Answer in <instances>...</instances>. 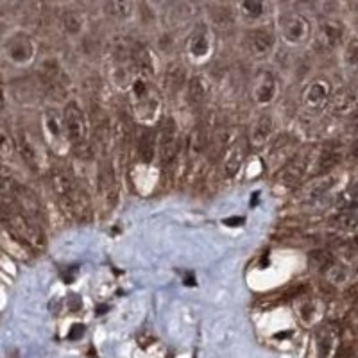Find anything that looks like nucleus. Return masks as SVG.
Wrapping results in <instances>:
<instances>
[{
    "label": "nucleus",
    "instance_id": "nucleus-1",
    "mask_svg": "<svg viewBox=\"0 0 358 358\" xmlns=\"http://www.w3.org/2000/svg\"><path fill=\"white\" fill-rule=\"evenodd\" d=\"M274 29H276L280 43L287 49H305L313 41L315 22L308 17V13L296 6H280L274 15Z\"/></svg>",
    "mask_w": 358,
    "mask_h": 358
},
{
    "label": "nucleus",
    "instance_id": "nucleus-2",
    "mask_svg": "<svg viewBox=\"0 0 358 358\" xmlns=\"http://www.w3.org/2000/svg\"><path fill=\"white\" fill-rule=\"evenodd\" d=\"M217 33L206 18H199L188 27L183 38V59L187 65L203 66L212 62L215 54Z\"/></svg>",
    "mask_w": 358,
    "mask_h": 358
},
{
    "label": "nucleus",
    "instance_id": "nucleus-3",
    "mask_svg": "<svg viewBox=\"0 0 358 358\" xmlns=\"http://www.w3.org/2000/svg\"><path fill=\"white\" fill-rule=\"evenodd\" d=\"M38 54H40L38 40L25 29H11L0 45V59L17 70L33 66L38 59Z\"/></svg>",
    "mask_w": 358,
    "mask_h": 358
},
{
    "label": "nucleus",
    "instance_id": "nucleus-4",
    "mask_svg": "<svg viewBox=\"0 0 358 358\" xmlns=\"http://www.w3.org/2000/svg\"><path fill=\"white\" fill-rule=\"evenodd\" d=\"M238 47L242 52L257 63L268 62L276 54L280 47V38H278L274 24L252 25V27H242L238 34Z\"/></svg>",
    "mask_w": 358,
    "mask_h": 358
},
{
    "label": "nucleus",
    "instance_id": "nucleus-5",
    "mask_svg": "<svg viewBox=\"0 0 358 358\" xmlns=\"http://www.w3.org/2000/svg\"><path fill=\"white\" fill-rule=\"evenodd\" d=\"M280 90L281 81L276 70L262 63V65L255 70L251 79L252 102H255L258 108H262V110H267L268 106H273L274 102L278 101Z\"/></svg>",
    "mask_w": 358,
    "mask_h": 358
},
{
    "label": "nucleus",
    "instance_id": "nucleus-6",
    "mask_svg": "<svg viewBox=\"0 0 358 358\" xmlns=\"http://www.w3.org/2000/svg\"><path fill=\"white\" fill-rule=\"evenodd\" d=\"M236 22L242 27L271 24L278 11V0H233Z\"/></svg>",
    "mask_w": 358,
    "mask_h": 358
},
{
    "label": "nucleus",
    "instance_id": "nucleus-7",
    "mask_svg": "<svg viewBox=\"0 0 358 358\" xmlns=\"http://www.w3.org/2000/svg\"><path fill=\"white\" fill-rule=\"evenodd\" d=\"M63 126H65L66 138H69L70 147L78 143L88 142L90 136V118L86 115L85 108L78 99L69 97V101L63 102L62 108Z\"/></svg>",
    "mask_w": 358,
    "mask_h": 358
},
{
    "label": "nucleus",
    "instance_id": "nucleus-8",
    "mask_svg": "<svg viewBox=\"0 0 358 358\" xmlns=\"http://www.w3.org/2000/svg\"><path fill=\"white\" fill-rule=\"evenodd\" d=\"M350 40V31L348 25L338 18H322L315 24V33L313 41L324 50H338Z\"/></svg>",
    "mask_w": 358,
    "mask_h": 358
},
{
    "label": "nucleus",
    "instance_id": "nucleus-9",
    "mask_svg": "<svg viewBox=\"0 0 358 358\" xmlns=\"http://www.w3.org/2000/svg\"><path fill=\"white\" fill-rule=\"evenodd\" d=\"M156 140H158V158L162 163H171L178 156L181 147V134H179V124L172 115H165L159 118L158 129H156Z\"/></svg>",
    "mask_w": 358,
    "mask_h": 358
},
{
    "label": "nucleus",
    "instance_id": "nucleus-10",
    "mask_svg": "<svg viewBox=\"0 0 358 358\" xmlns=\"http://www.w3.org/2000/svg\"><path fill=\"white\" fill-rule=\"evenodd\" d=\"M331 101H334V85L328 78L310 79L301 92V106L313 113L324 110Z\"/></svg>",
    "mask_w": 358,
    "mask_h": 358
},
{
    "label": "nucleus",
    "instance_id": "nucleus-11",
    "mask_svg": "<svg viewBox=\"0 0 358 358\" xmlns=\"http://www.w3.org/2000/svg\"><path fill=\"white\" fill-rule=\"evenodd\" d=\"M41 131H43L45 142H47V145H49L52 151L59 152L62 151V145H70L69 138H66L65 126H63L62 110L47 108V110L41 113Z\"/></svg>",
    "mask_w": 358,
    "mask_h": 358
},
{
    "label": "nucleus",
    "instance_id": "nucleus-12",
    "mask_svg": "<svg viewBox=\"0 0 358 358\" xmlns=\"http://www.w3.org/2000/svg\"><path fill=\"white\" fill-rule=\"evenodd\" d=\"M101 11L113 24H131L138 15V0H101Z\"/></svg>",
    "mask_w": 358,
    "mask_h": 358
},
{
    "label": "nucleus",
    "instance_id": "nucleus-13",
    "mask_svg": "<svg viewBox=\"0 0 358 358\" xmlns=\"http://www.w3.org/2000/svg\"><path fill=\"white\" fill-rule=\"evenodd\" d=\"M188 70L185 59H171L167 65L162 69V86L163 92L169 95H176L185 92V86L188 83Z\"/></svg>",
    "mask_w": 358,
    "mask_h": 358
},
{
    "label": "nucleus",
    "instance_id": "nucleus-14",
    "mask_svg": "<svg viewBox=\"0 0 358 358\" xmlns=\"http://www.w3.org/2000/svg\"><path fill=\"white\" fill-rule=\"evenodd\" d=\"M274 117L273 113H268L267 110H262L260 113L255 117L248 131V143L252 149H262L267 145L274 136Z\"/></svg>",
    "mask_w": 358,
    "mask_h": 358
},
{
    "label": "nucleus",
    "instance_id": "nucleus-15",
    "mask_svg": "<svg viewBox=\"0 0 358 358\" xmlns=\"http://www.w3.org/2000/svg\"><path fill=\"white\" fill-rule=\"evenodd\" d=\"M59 27H62L63 34L69 36L70 40H81L88 31V17L81 9L66 6V8H63L62 17H59Z\"/></svg>",
    "mask_w": 358,
    "mask_h": 358
},
{
    "label": "nucleus",
    "instance_id": "nucleus-16",
    "mask_svg": "<svg viewBox=\"0 0 358 358\" xmlns=\"http://www.w3.org/2000/svg\"><path fill=\"white\" fill-rule=\"evenodd\" d=\"M66 78L65 70H63L62 63L57 62L56 57H47L40 65V83L45 90L49 92H62L66 88Z\"/></svg>",
    "mask_w": 358,
    "mask_h": 358
},
{
    "label": "nucleus",
    "instance_id": "nucleus-17",
    "mask_svg": "<svg viewBox=\"0 0 358 358\" xmlns=\"http://www.w3.org/2000/svg\"><path fill=\"white\" fill-rule=\"evenodd\" d=\"M308 162H310L308 152H303V151L296 152V155H294L292 158L283 165V167H280V171H278L276 174L278 179H280L283 185H287V187H294V185L299 183V181L303 179V176H305L306 167H308Z\"/></svg>",
    "mask_w": 358,
    "mask_h": 358
},
{
    "label": "nucleus",
    "instance_id": "nucleus-18",
    "mask_svg": "<svg viewBox=\"0 0 358 358\" xmlns=\"http://www.w3.org/2000/svg\"><path fill=\"white\" fill-rule=\"evenodd\" d=\"M210 90H212V85H210L204 73H192L190 78H188L187 86H185V101L192 108L203 106L204 102L208 101V97H210Z\"/></svg>",
    "mask_w": 358,
    "mask_h": 358
},
{
    "label": "nucleus",
    "instance_id": "nucleus-19",
    "mask_svg": "<svg viewBox=\"0 0 358 358\" xmlns=\"http://www.w3.org/2000/svg\"><path fill=\"white\" fill-rule=\"evenodd\" d=\"M245 145H249L248 140H233L228 145V149H224V172L226 176H235L241 171L242 163L245 158Z\"/></svg>",
    "mask_w": 358,
    "mask_h": 358
},
{
    "label": "nucleus",
    "instance_id": "nucleus-20",
    "mask_svg": "<svg viewBox=\"0 0 358 358\" xmlns=\"http://www.w3.org/2000/svg\"><path fill=\"white\" fill-rule=\"evenodd\" d=\"M101 188H102V196L106 199V203L110 206H115L118 203V183H117V176H115L113 165L110 162H106L102 165L101 171Z\"/></svg>",
    "mask_w": 358,
    "mask_h": 358
},
{
    "label": "nucleus",
    "instance_id": "nucleus-21",
    "mask_svg": "<svg viewBox=\"0 0 358 358\" xmlns=\"http://www.w3.org/2000/svg\"><path fill=\"white\" fill-rule=\"evenodd\" d=\"M158 156V140H156V131L147 129L138 138V158L143 163H152V159Z\"/></svg>",
    "mask_w": 358,
    "mask_h": 358
},
{
    "label": "nucleus",
    "instance_id": "nucleus-22",
    "mask_svg": "<svg viewBox=\"0 0 358 358\" xmlns=\"http://www.w3.org/2000/svg\"><path fill=\"white\" fill-rule=\"evenodd\" d=\"M338 163H341V151H338V147H324L321 151V155L317 156V171L321 172V176L324 172H330L331 169L337 167Z\"/></svg>",
    "mask_w": 358,
    "mask_h": 358
},
{
    "label": "nucleus",
    "instance_id": "nucleus-23",
    "mask_svg": "<svg viewBox=\"0 0 358 358\" xmlns=\"http://www.w3.org/2000/svg\"><path fill=\"white\" fill-rule=\"evenodd\" d=\"M18 152L17 136H13L6 127L0 126V159H9Z\"/></svg>",
    "mask_w": 358,
    "mask_h": 358
},
{
    "label": "nucleus",
    "instance_id": "nucleus-24",
    "mask_svg": "<svg viewBox=\"0 0 358 358\" xmlns=\"http://www.w3.org/2000/svg\"><path fill=\"white\" fill-rule=\"evenodd\" d=\"M341 56H342V62L348 69H355L358 70V38H351L346 41V45L342 47L341 50Z\"/></svg>",
    "mask_w": 358,
    "mask_h": 358
},
{
    "label": "nucleus",
    "instance_id": "nucleus-25",
    "mask_svg": "<svg viewBox=\"0 0 358 358\" xmlns=\"http://www.w3.org/2000/svg\"><path fill=\"white\" fill-rule=\"evenodd\" d=\"M145 2L155 13H158V15H165V13L174 11L178 6H181L183 0H145Z\"/></svg>",
    "mask_w": 358,
    "mask_h": 358
},
{
    "label": "nucleus",
    "instance_id": "nucleus-26",
    "mask_svg": "<svg viewBox=\"0 0 358 358\" xmlns=\"http://www.w3.org/2000/svg\"><path fill=\"white\" fill-rule=\"evenodd\" d=\"M335 222H337L338 228L342 229H355L358 226V212L355 210H346V212L338 213L335 217Z\"/></svg>",
    "mask_w": 358,
    "mask_h": 358
},
{
    "label": "nucleus",
    "instance_id": "nucleus-27",
    "mask_svg": "<svg viewBox=\"0 0 358 358\" xmlns=\"http://www.w3.org/2000/svg\"><path fill=\"white\" fill-rule=\"evenodd\" d=\"M9 99H11V92H9V86L6 85L2 73H0V113H4L9 108Z\"/></svg>",
    "mask_w": 358,
    "mask_h": 358
},
{
    "label": "nucleus",
    "instance_id": "nucleus-28",
    "mask_svg": "<svg viewBox=\"0 0 358 358\" xmlns=\"http://www.w3.org/2000/svg\"><path fill=\"white\" fill-rule=\"evenodd\" d=\"M346 127L351 134H355V138H358V110L351 111L346 120Z\"/></svg>",
    "mask_w": 358,
    "mask_h": 358
},
{
    "label": "nucleus",
    "instance_id": "nucleus-29",
    "mask_svg": "<svg viewBox=\"0 0 358 358\" xmlns=\"http://www.w3.org/2000/svg\"><path fill=\"white\" fill-rule=\"evenodd\" d=\"M341 4L344 6V9H346L350 15L358 17V0H341Z\"/></svg>",
    "mask_w": 358,
    "mask_h": 358
},
{
    "label": "nucleus",
    "instance_id": "nucleus-30",
    "mask_svg": "<svg viewBox=\"0 0 358 358\" xmlns=\"http://www.w3.org/2000/svg\"><path fill=\"white\" fill-rule=\"evenodd\" d=\"M348 158L353 159L355 163H358V138H355L353 142L348 147Z\"/></svg>",
    "mask_w": 358,
    "mask_h": 358
},
{
    "label": "nucleus",
    "instance_id": "nucleus-31",
    "mask_svg": "<svg viewBox=\"0 0 358 358\" xmlns=\"http://www.w3.org/2000/svg\"><path fill=\"white\" fill-rule=\"evenodd\" d=\"M9 31H11V29H9V25L6 24L4 18H0V45H2V41L6 40V36H8Z\"/></svg>",
    "mask_w": 358,
    "mask_h": 358
},
{
    "label": "nucleus",
    "instance_id": "nucleus-32",
    "mask_svg": "<svg viewBox=\"0 0 358 358\" xmlns=\"http://www.w3.org/2000/svg\"><path fill=\"white\" fill-rule=\"evenodd\" d=\"M45 2H49V4L59 6V8H66V6H72L73 0H45Z\"/></svg>",
    "mask_w": 358,
    "mask_h": 358
},
{
    "label": "nucleus",
    "instance_id": "nucleus-33",
    "mask_svg": "<svg viewBox=\"0 0 358 358\" xmlns=\"http://www.w3.org/2000/svg\"><path fill=\"white\" fill-rule=\"evenodd\" d=\"M350 197L355 204H358V183H355L353 187L350 188Z\"/></svg>",
    "mask_w": 358,
    "mask_h": 358
},
{
    "label": "nucleus",
    "instance_id": "nucleus-34",
    "mask_svg": "<svg viewBox=\"0 0 358 358\" xmlns=\"http://www.w3.org/2000/svg\"><path fill=\"white\" fill-rule=\"evenodd\" d=\"M213 4H224V6H231L233 0H213Z\"/></svg>",
    "mask_w": 358,
    "mask_h": 358
}]
</instances>
